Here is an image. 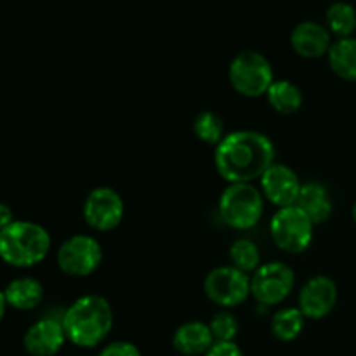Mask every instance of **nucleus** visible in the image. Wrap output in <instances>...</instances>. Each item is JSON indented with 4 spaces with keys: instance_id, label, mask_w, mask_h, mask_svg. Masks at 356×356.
Instances as JSON below:
<instances>
[{
    "instance_id": "nucleus-1",
    "label": "nucleus",
    "mask_w": 356,
    "mask_h": 356,
    "mask_svg": "<svg viewBox=\"0 0 356 356\" xmlns=\"http://www.w3.org/2000/svg\"><path fill=\"white\" fill-rule=\"evenodd\" d=\"M273 141L257 131H236L216 146L214 165L228 184L254 183L275 163Z\"/></svg>"
},
{
    "instance_id": "nucleus-2",
    "label": "nucleus",
    "mask_w": 356,
    "mask_h": 356,
    "mask_svg": "<svg viewBox=\"0 0 356 356\" xmlns=\"http://www.w3.org/2000/svg\"><path fill=\"white\" fill-rule=\"evenodd\" d=\"M115 315L103 296L87 294L75 299L61 316L66 339L79 348H96L110 336Z\"/></svg>"
},
{
    "instance_id": "nucleus-3",
    "label": "nucleus",
    "mask_w": 356,
    "mask_h": 356,
    "mask_svg": "<svg viewBox=\"0 0 356 356\" xmlns=\"http://www.w3.org/2000/svg\"><path fill=\"white\" fill-rule=\"evenodd\" d=\"M51 245L47 229L33 221H14L0 232V259L19 270L40 264L51 252Z\"/></svg>"
},
{
    "instance_id": "nucleus-4",
    "label": "nucleus",
    "mask_w": 356,
    "mask_h": 356,
    "mask_svg": "<svg viewBox=\"0 0 356 356\" xmlns=\"http://www.w3.org/2000/svg\"><path fill=\"white\" fill-rule=\"evenodd\" d=\"M264 214V197L252 183H233L219 198V216L226 226L238 232L252 229Z\"/></svg>"
},
{
    "instance_id": "nucleus-5",
    "label": "nucleus",
    "mask_w": 356,
    "mask_h": 356,
    "mask_svg": "<svg viewBox=\"0 0 356 356\" xmlns=\"http://www.w3.org/2000/svg\"><path fill=\"white\" fill-rule=\"evenodd\" d=\"M228 80L233 89L245 97L266 96L275 82L273 66L264 54L257 51H242L232 59Z\"/></svg>"
},
{
    "instance_id": "nucleus-6",
    "label": "nucleus",
    "mask_w": 356,
    "mask_h": 356,
    "mask_svg": "<svg viewBox=\"0 0 356 356\" xmlns=\"http://www.w3.org/2000/svg\"><path fill=\"white\" fill-rule=\"evenodd\" d=\"M315 225L298 207L278 209L270 221V235L275 245L287 254H302L313 242Z\"/></svg>"
},
{
    "instance_id": "nucleus-7",
    "label": "nucleus",
    "mask_w": 356,
    "mask_h": 356,
    "mask_svg": "<svg viewBox=\"0 0 356 356\" xmlns=\"http://www.w3.org/2000/svg\"><path fill=\"white\" fill-rule=\"evenodd\" d=\"M294 285V270L282 261H270L250 277V296L263 306H277L291 296Z\"/></svg>"
},
{
    "instance_id": "nucleus-8",
    "label": "nucleus",
    "mask_w": 356,
    "mask_h": 356,
    "mask_svg": "<svg viewBox=\"0 0 356 356\" xmlns=\"http://www.w3.org/2000/svg\"><path fill=\"white\" fill-rule=\"evenodd\" d=\"M59 270L68 277L83 278L92 275L103 263L101 243L90 235H73L61 243L56 254Z\"/></svg>"
},
{
    "instance_id": "nucleus-9",
    "label": "nucleus",
    "mask_w": 356,
    "mask_h": 356,
    "mask_svg": "<svg viewBox=\"0 0 356 356\" xmlns=\"http://www.w3.org/2000/svg\"><path fill=\"white\" fill-rule=\"evenodd\" d=\"M204 292L216 306L225 309L243 305L250 296V277L229 266L214 268L205 277Z\"/></svg>"
},
{
    "instance_id": "nucleus-10",
    "label": "nucleus",
    "mask_w": 356,
    "mask_h": 356,
    "mask_svg": "<svg viewBox=\"0 0 356 356\" xmlns=\"http://www.w3.org/2000/svg\"><path fill=\"white\" fill-rule=\"evenodd\" d=\"M82 214L87 225L96 232H111L124 221V198L110 186L94 188L83 200Z\"/></svg>"
},
{
    "instance_id": "nucleus-11",
    "label": "nucleus",
    "mask_w": 356,
    "mask_h": 356,
    "mask_svg": "<svg viewBox=\"0 0 356 356\" xmlns=\"http://www.w3.org/2000/svg\"><path fill=\"white\" fill-rule=\"evenodd\" d=\"M339 298L336 282L327 275H315L299 291L298 308L309 320H323L334 312Z\"/></svg>"
},
{
    "instance_id": "nucleus-12",
    "label": "nucleus",
    "mask_w": 356,
    "mask_h": 356,
    "mask_svg": "<svg viewBox=\"0 0 356 356\" xmlns=\"http://www.w3.org/2000/svg\"><path fill=\"white\" fill-rule=\"evenodd\" d=\"M261 183V193H263L264 200L273 204L275 207L284 209L296 205L301 191L302 183L299 179L298 172L292 167L285 165V163L275 162L263 177L259 179Z\"/></svg>"
},
{
    "instance_id": "nucleus-13",
    "label": "nucleus",
    "mask_w": 356,
    "mask_h": 356,
    "mask_svg": "<svg viewBox=\"0 0 356 356\" xmlns=\"http://www.w3.org/2000/svg\"><path fill=\"white\" fill-rule=\"evenodd\" d=\"M61 320L42 318L24 334V350L31 356H54L66 343Z\"/></svg>"
},
{
    "instance_id": "nucleus-14",
    "label": "nucleus",
    "mask_w": 356,
    "mask_h": 356,
    "mask_svg": "<svg viewBox=\"0 0 356 356\" xmlns=\"http://www.w3.org/2000/svg\"><path fill=\"white\" fill-rule=\"evenodd\" d=\"M291 45L298 56L305 59H318L329 54L332 35L323 24L302 21L292 30Z\"/></svg>"
},
{
    "instance_id": "nucleus-15",
    "label": "nucleus",
    "mask_w": 356,
    "mask_h": 356,
    "mask_svg": "<svg viewBox=\"0 0 356 356\" xmlns=\"http://www.w3.org/2000/svg\"><path fill=\"white\" fill-rule=\"evenodd\" d=\"M214 343L216 341L209 323L200 322V320L183 323L181 327H177L172 336L174 350L184 356L205 355Z\"/></svg>"
},
{
    "instance_id": "nucleus-16",
    "label": "nucleus",
    "mask_w": 356,
    "mask_h": 356,
    "mask_svg": "<svg viewBox=\"0 0 356 356\" xmlns=\"http://www.w3.org/2000/svg\"><path fill=\"white\" fill-rule=\"evenodd\" d=\"M296 205L312 219L315 226L329 221L334 212V202L329 190L322 183H316V181H309V183L302 184Z\"/></svg>"
},
{
    "instance_id": "nucleus-17",
    "label": "nucleus",
    "mask_w": 356,
    "mask_h": 356,
    "mask_svg": "<svg viewBox=\"0 0 356 356\" xmlns=\"http://www.w3.org/2000/svg\"><path fill=\"white\" fill-rule=\"evenodd\" d=\"M3 294L9 308L31 312L44 301V285L33 277H19L7 284Z\"/></svg>"
},
{
    "instance_id": "nucleus-18",
    "label": "nucleus",
    "mask_w": 356,
    "mask_h": 356,
    "mask_svg": "<svg viewBox=\"0 0 356 356\" xmlns=\"http://www.w3.org/2000/svg\"><path fill=\"white\" fill-rule=\"evenodd\" d=\"M329 66L339 79L356 82V38H337L329 49Z\"/></svg>"
},
{
    "instance_id": "nucleus-19",
    "label": "nucleus",
    "mask_w": 356,
    "mask_h": 356,
    "mask_svg": "<svg viewBox=\"0 0 356 356\" xmlns=\"http://www.w3.org/2000/svg\"><path fill=\"white\" fill-rule=\"evenodd\" d=\"M266 99L277 113L294 115L301 110L305 96H302V90L294 82L280 79L271 83L266 92Z\"/></svg>"
},
{
    "instance_id": "nucleus-20",
    "label": "nucleus",
    "mask_w": 356,
    "mask_h": 356,
    "mask_svg": "<svg viewBox=\"0 0 356 356\" xmlns=\"http://www.w3.org/2000/svg\"><path fill=\"white\" fill-rule=\"evenodd\" d=\"M306 316L299 308H282L271 318V334L282 343L296 341L305 330Z\"/></svg>"
},
{
    "instance_id": "nucleus-21",
    "label": "nucleus",
    "mask_w": 356,
    "mask_h": 356,
    "mask_svg": "<svg viewBox=\"0 0 356 356\" xmlns=\"http://www.w3.org/2000/svg\"><path fill=\"white\" fill-rule=\"evenodd\" d=\"M327 30L337 38H348L356 30V9L348 2H334L325 13Z\"/></svg>"
},
{
    "instance_id": "nucleus-22",
    "label": "nucleus",
    "mask_w": 356,
    "mask_h": 356,
    "mask_svg": "<svg viewBox=\"0 0 356 356\" xmlns=\"http://www.w3.org/2000/svg\"><path fill=\"white\" fill-rule=\"evenodd\" d=\"M229 261L232 266L243 273H254L261 266V252L259 247L249 238H238L229 247Z\"/></svg>"
},
{
    "instance_id": "nucleus-23",
    "label": "nucleus",
    "mask_w": 356,
    "mask_h": 356,
    "mask_svg": "<svg viewBox=\"0 0 356 356\" xmlns=\"http://www.w3.org/2000/svg\"><path fill=\"white\" fill-rule=\"evenodd\" d=\"M193 132L205 145L218 146L225 139V122L214 111H200L193 120Z\"/></svg>"
},
{
    "instance_id": "nucleus-24",
    "label": "nucleus",
    "mask_w": 356,
    "mask_h": 356,
    "mask_svg": "<svg viewBox=\"0 0 356 356\" xmlns=\"http://www.w3.org/2000/svg\"><path fill=\"white\" fill-rule=\"evenodd\" d=\"M209 327H211L216 343H232L240 332L238 320L229 309H222V312L216 313L211 322H209Z\"/></svg>"
},
{
    "instance_id": "nucleus-25",
    "label": "nucleus",
    "mask_w": 356,
    "mask_h": 356,
    "mask_svg": "<svg viewBox=\"0 0 356 356\" xmlns=\"http://www.w3.org/2000/svg\"><path fill=\"white\" fill-rule=\"evenodd\" d=\"M99 356H141V351L129 341H115V343L106 344L101 350Z\"/></svg>"
},
{
    "instance_id": "nucleus-26",
    "label": "nucleus",
    "mask_w": 356,
    "mask_h": 356,
    "mask_svg": "<svg viewBox=\"0 0 356 356\" xmlns=\"http://www.w3.org/2000/svg\"><path fill=\"white\" fill-rule=\"evenodd\" d=\"M204 356H245L243 351L240 350L238 344L235 341L232 343H214L211 350L207 351Z\"/></svg>"
},
{
    "instance_id": "nucleus-27",
    "label": "nucleus",
    "mask_w": 356,
    "mask_h": 356,
    "mask_svg": "<svg viewBox=\"0 0 356 356\" xmlns=\"http://www.w3.org/2000/svg\"><path fill=\"white\" fill-rule=\"evenodd\" d=\"M14 221H16V219H14V214H13V211H10L9 205H6L0 202V232H2V229H6L7 226L13 225Z\"/></svg>"
},
{
    "instance_id": "nucleus-28",
    "label": "nucleus",
    "mask_w": 356,
    "mask_h": 356,
    "mask_svg": "<svg viewBox=\"0 0 356 356\" xmlns=\"http://www.w3.org/2000/svg\"><path fill=\"white\" fill-rule=\"evenodd\" d=\"M6 309H7L6 294H3V291H0V322H2L3 315H6Z\"/></svg>"
},
{
    "instance_id": "nucleus-29",
    "label": "nucleus",
    "mask_w": 356,
    "mask_h": 356,
    "mask_svg": "<svg viewBox=\"0 0 356 356\" xmlns=\"http://www.w3.org/2000/svg\"><path fill=\"white\" fill-rule=\"evenodd\" d=\"M351 214H353V221L356 222V202H355V205H353V211H351Z\"/></svg>"
}]
</instances>
